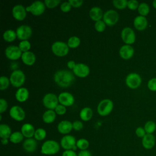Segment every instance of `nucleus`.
<instances>
[{"mask_svg":"<svg viewBox=\"0 0 156 156\" xmlns=\"http://www.w3.org/2000/svg\"><path fill=\"white\" fill-rule=\"evenodd\" d=\"M76 138L71 135H66L63 136L60 140V145L65 150L76 151L77 148L76 146Z\"/></svg>","mask_w":156,"mask_h":156,"instance_id":"nucleus-7","label":"nucleus"},{"mask_svg":"<svg viewBox=\"0 0 156 156\" xmlns=\"http://www.w3.org/2000/svg\"><path fill=\"white\" fill-rule=\"evenodd\" d=\"M142 82L140 76L136 73L129 74L126 78V83L127 86L131 89H136L140 87Z\"/></svg>","mask_w":156,"mask_h":156,"instance_id":"nucleus-9","label":"nucleus"},{"mask_svg":"<svg viewBox=\"0 0 156 156\" xmlns=\"http://www.w3.org/2000/svg\"><path fill=\"white\" fill-rule=\"evenodd\" d=\"M113 108V103L109 99H105L100 101L98 105L97 111L99 115L105 116L109 115Z\"/></svg>","mask_w":156,"mask_h":156,"instance_id":"nucleus-4","label":"nucleus"},{"mask_svg":"<svg viewBox=\"0 0 156 156\" xmlns=\"http://www.w3.org/2000/svg\"><path fill=\"white\" fill-rule=\"evenodd\" d=\"M93 110L90 107H84L80 112V118L83 121H88L93 117Z\"/></svg>","mask_w":156,"mask_h":156,"instance_id":"nucleus-28","label":"nucleus"},{"mask_svg":"<svg viewBox=\"0 0 156 156\" xmlns=\"http://www.w3.org/2000/svg\"><path fill=\"white\" fill-rule=\"evenodd\" d=\"M71 7L72 6L68 1L64 2L60 5V9L63 12H68L70 11L71 9Z\"/></svg>","mask_w":156,"mask_h":156,"instance_id":"nucleus-45","label":"nucleus"},{"mask_svg":"<svg viewBox=\"0 0 156 156\" xmlns=\"http://www.w3.org/2000/svg\"><path fill=\"white\" fill-rule=\"evenodd\" d=\"M121 36L122 41L126 44L130 45L135 41V32L129 27H126L122 30Z\"/></svg>","mask_w":156,"mask_h":156,"instance_id":"nucleus-12","label":"nucleus"},{"mask_svg":"<svg viewBox=\"0 0 156 156\" xmlns=\"http://www.w3.org/2000/svg\"><path fill=\"white\" fill-rule=\"evenodd\" d=\"M43 104L48 110H55L58 105V97L54 93H49L46 94L43 98Z\"/></svg>","mask_w":156,"mask_h":156,"instance_id":"nucleus-6","label":"nucleus"},{"mask_svg":"<svg viewBox=\"0 0 156 156\" xmlns=\"http://www.w3.org/2000/svg\"><path fill=\"white\" fill-rule=\"evenodd\" d=\"M139 5L138 2L136 0H130L127 1V7L132 10L138 9Z\"/></svg>","mask_w":156,"mask_h":156,"instance_id":"nucleus-42","label":"nucleus"},{"mask_svg":"<svg viewBox=\"0 0 156 156\" xmlns=\"http://www.w3.org/2000/svg\"><path fill=\"white\" fill-rule=\"evenodd\" d=\"M147 87L150 90L156 91V78H152L148 81Z\"/></svg>","mask_w":156,"mask_h":156,"instance_id":"nucleus-44","label":"nucleus"},{"mask_svg":"<svg viewBox=\"0 0 156 156\" xmlns=\"http://www.w3.org/2000/svg\"><path fill=\"white\" fill-rule=\"evenodd\" d=\"M62 156H77V154L73 150H65Z\"/></svg>","mask_w":156,"mask_h":156,"instance_id":"nucleus-50","label":"nucleus"},{"mask_svg":"<svg viewBox=\"0 0 156 156\" xmlns=\"http://www.w3.org/2000/svg\"><path fill=\"white\" fill-rule=\"evenodd\" d=\"M77 156H92V155H91V152L87 149V150L80 151L78 153Z\"/></svg>","mask_w":156,"mask_h":156,"instance_id":"nucleus-51","label":"nucleus"},{"mask_svg":"<svg viewBox=\"0 0 156 156\" xmlns=\"http://www.w3.org/2000/svg\"><path fill=\"white\" fill-rule=\"evenodd\" d=\"M2 37H3V39L7 42L13 41L17 37L16 32H15V30L12 29L6 30L3 33Z\"/></svg>","mask_w":156,"mask_h":156,"instance_id":"nucleus-30","label":"nucleus"},{"mask_svg":"<svg viewBox=\"0 0 156 156\" xmlns=\"http://www.w3.org/2000/svg\"><path fill=\"white\" fill-rule=\"evenodd\" d=\"M89 141L85 138H80L76 142V146L80 151L87 150L89 147Z\"/></svg>","mask_w":156,"mask_h":156,"instance_id":"nucleus-36","label":"nucleus"},{"mask_svg":"<svg viewBox=\"0 0 156 156\" xmlns=\"http://www.w3.org/2000/svg\"><path fill=\"white\" fill-rule=\"evenodd\" d=\"M51 50L55 55L58 57H63L68 54L69 46H68L67 43L63 41H57L52 44Z\"/></svg>","mask_w":156,"mask_h":156,"instance_id":"nucleus-5","label":"nucleus"},{"mask_svg":"<svg viewBox=\"0 0 156 156\" xmlns=\"http://www.w3.org/2000/svg\"><path fill=\"white\" fill-rule=\"evenodd\" d=\"M35 128L34 126L29 123L24 124L21 128V132L23 136L27 138H32L35 134Z\"/></svg>","mask_w":156,"mask_h":156,"instance_id":"nucleus-23","label":"nucleus"},{"mask_svg":"<svg viewBox=\"0 0 156 156\" xmlns=\"http://www.w3.org/2000/svg\"><path fill=\"white\" fill-rule=\"evenodd\" d=\"M80 44V40L78 37L73 36L71 37L67 42V44L70 48H76Z\"/></svg>","mask_w":156,"mask_h":156,"instance_id":"nucleus-32","label":"nucleus"},{"mask_svg":"<svg viewBox=\"0 0 156 156\" xmlns=\"http://www.w3.org/2000/svg\"><path fill=\"white\" fill-rule=\"evenodd\" d=\"M105 27H106V24L104 23L103 20L96 21L94 24V28L99 32H102L104 31V30L105 29Z\"/></svg>","mask_w":156,"mask_h":156,"instance_id":"nucleus-40","label":"nucleus"},{"mask_svg":"<svg viewBox=\"0 0 156 156\" xmlns=\"http://www.w3.org/2000/svg\"><path fill=\"white\" fill-rule=\"evenodd\" d=\"M68 2L70 3L71 6L74 7H79L83 3L82 0H69Z\"/></svg>","mask_w":156,"mask_h":156,"instance_id":"nucleus-49","label":"nucleus"},{"mask_svg":"<svg viewBox=\"0 0 156 156\" xmlns=\"http://www.w3.org/2000/svg\"><path fill=\"white\" fill-rule=\"evenodd\" d=\"M119 53L120 57L122 58L124 60H128L133 57L134 54V49L131 45L124 44L120 48Z\"/></svg>","mask_w":156,"mask_h":156,"instance_id":"nucleus-18","label":"nucleus"},{"mask_svg":"<svg viewBox=\"0 0 156 156\" xmlns=\"http://www.w3.org/2000/svg\"><path fill=\"white\" fill-rule=\"evenodd\" d=\"M138 12L141 16H146L149 12V5L145 2H142L140 4L138 8Z\"/></svg>","mask_w":156,"mask_h":156,"instance_id":"nucleus-34","label":"nucleus"},{"mask_svg":"<svg viewBox=\"0 0 156 156\" xmlns=\"http://www.w3.org/2000/svg\"><path fill=\"white\" fill-rule=\"evenodd\" d=\"M112 3L115 7L118 9H124L127 7V1L126 0H113Z\"/></svg>","mask_w":156,"mask_h":156,"instance_id":"nucleus-39","label":"nucleus"},{"mask_svg":"<svg viewBox=\"0 0 156 156\" xmlns=\"http://www.w3.org/2000/svg\"><path fill=\"white\" fill-rule=\"evenodd\" d=\"M89 15L91 19L96 22L101 20L102 18H103L104 16L102 10L99 7H92L90 10Z\"/></svg>","mask_w":156,"mask_h":156,"instance_id":"nucleus-26","label":"nucleus"},{"mask_svg":"<svg viewBox=\"0 0 156 156\" xmlns=\"http://www.w3.org/2000/svg\"><path fill=\"white\" fill-rule=\"evenodd\" d=\"M144 129L146 133L152 134L156 130V124L153 121H148L145 123Z\"/></svg>","mask_w":156,"mask_h":156,"instance_id":"nucleus-33","label":"nucleus"},{"mask_svg":"<svg viewBox=\"0 0 156 156\" xmlns=\"http://www.w3.org/2000/svg\"><path fill=\"white\" fill-rule=\"evenodd\" d=\"M23 138L24 136L22 133L19 131H16L11 134L9 140L11 143L13 144H18L21 143L23 140Z\"/></svg>","mask_w":156,"mask_h":156,"instance_id":"nucleus-31","label":"nucleus"},{"mask_svg":"<svg viewBox=\"0 0 156 156\" xmlns=\"http://www.w3.org/2000/svg\"><path fill=\"white\" fill-rule=\"evenodd\" d=\"M56 118V113L53 110H48L42 116V119L44 122L46 124H51L53 122Z\"/></svg>","mask_w":156,"mask_h":156,"instance_id":"nucleus-27","label":"nucleus"},{"mask_svg":"<svg viewBox=\"0 0 156 156\" xmlns=\"http://www.w3.org/2000/svg\"><path fill=\"white\" fill-rule=\"evenodd\" d=\"M45 4L41 1H34L30 5L26 7L27 12H30L34 16H40L42 15L45 10Z\"/></svg>","mask_w":156,"mask_h":156,"instance_id":"nucleus-8","label":"nucleus"},{"mask_svg":"<svg viewBox=\"0 0 156 156\" xmlns=\"http://www.w3.org/2000/svg\"><path fill=\"white\" fill-rule=\"evenodd\" d=\"M22 62L27 66L33 65L36 61L35 55L31 51L23 52L21 55Z\"/></svg>","mask_w":156,"mask_h":156,"instance_id":"nucleus-24","label":"nucleus"},{"mask_svg":"<svg viewBox=\"0 0 156 156\" xmlns=\"http://www.w3.org/2000/svg\"><path fill=\"white\" fill-rule=\"evenodd\" d=\"M23 147L24 150L27 152H34L37 149V140L32 138L26 139L23 143Z\"/></svg>","mask_w":156,"mask_h":156,"instance_id":"nucleus-20","label":"nucleus"},{"mask_svg":"<svg viewBox=\"0 0 156 156\" xmlns=\"http://www.w3.org/2000/svg\"><path fill=\"white\" fill-rule=\"evenodd\" d=\"M10 83L16 88H20L24 83L26 76L24 73L20 69L14 70L10 76Z\"/></svg>","mask_w":156,"mask_h":156,"instance_id":"nucleus-3","label":"nucleus"},{"mask_svg":"<svg viewBox=\"0 0 156 156\" xmlns=\"http://www.w3.org/2000/svg\"><path fill=\"white\" fill-rule=\"evenodd\" d=\"M44 3L47 7L49 9H52L57 7L60 3V0H45L44 1Z\"/></svg>","mask_w":156,"mask_h":156,"instance_id":"nucleus-41","label":"nucleus"},{"mask_svg":"<svg viewBox=\"0 0 156 156\" xmlns=\"http://www.w3.org/2000/svg\"><path fill=\"white\" fill-rule=\"evenodd\" d=\"M83 127L82 122L80 121H75L73 122V129L76 131H79L82 129Z\"/></svg>","mask_w":156,"mask_h":156,"instance_id":"nucleus-48","label":"nucleus"},{"mask_svg":"<svg viewBox=\"0 0 156 156\" xmlns=\"http://www.w3.org/2000/svg\"><path fill=\"white\" fill-rule=\"evenodd\" d=\"M12 15L18 21H23L26 16V9L21 4H17L12 9Z\"/></svg>","mask_w":156,"mask_h":156,"instance_id":"nucleus-17","label":"nucleus"},{"mask_svg":"<svg viewBox=\"0 0 156 156\" xmlns=\"http://www.w3.org/2000/svg\"><path fill=\"white\" fill-rule=\"evenodd\" d=\"M73 129V123L67 120L60 121L57 126V130L58 132L62 134L66 135L69 133Z\"/></svg>","mask_w":156,"mask_h":156,"instance_id":"nucleus-21","label":"nucleus"},{"mask_svg":"<svg viewBox=\"0 0 156 156\" xmlns=\"http://www.w3.org/2000/svg\"><path fill=\"white\" fill-rule=\"evenodd\" d=\"M8 107V104L5 99L3 98L0 99V113L2 114L4 112Z\"/></svg>","mask_w":156,"mask_h":156,"instance_id":"nucleus-46","label":"nucleus"},{"mask_svg":"<svg viewBox=\"0 0 156 156\" xmlns=\"http://www.w3.org/2000/svg\"><path fill=\"white\" fill-rule=\"evenodd\" d=\"M9 115L12 119L17 121H21L26 117L24 110L18 105L12 106L10 109Z\"/></svg>","mask_w":156,"mask_h":156,"instance_id":"nucleus-14","label":"nucleus"},{"mask_svg":"<svg viewBox=\"0 0 156 156\" xmlns=\"http://www.w3.org/2000/svg\"><path fill=\"white\" fill-rule=\"evenodd\" d=\"M46 136V132L43 128H38L35 130L34 138L37 141L43 140Z\"/></svg>","mask_w":156,"mask_h":156,"instance_id":"nucleus-35","label":"nucleus"},{"mask_svg":"<svg viewBox=\"0 0 156 156\" xmlns=\"http://www.w3.org/2000/svg\"><path fill=\"white\" fill-rule=\"evenodd\" d=\"M141 144L145 149H152L155 144V138L154 135L153 134L146 133L142 138Z\"/></svg>","mask_w":156,"mask_h":156,"instance_id":"nucleus-19","label":"nucleus"},{"mask_svg":"<svg viewBox=\"0 0 156 156\" xmlns=\"http://www.w3.org/2000/svg\"><path fill=\"white\" fill-rule=\"evenodd\" d=\"M74 74L79 77H85L90 73V68L88 65L82 63H76V66L73 69Z\"/></svg>","mask_w":156,"mask_h":156,"instance_id":"nucleus-15","label":"nucleus"},{"mask_svg":"<svg viewBox=\"0 0 156 156\" xmlns=\"http://www.w3.org/2000/svg\"><path fill=\"white\" fill-rule=\"evenodd\" d=\"M152 5L153 7L156 9V0H154L153 2H152Z\"/></svg>","mask_w":156,"mask_h":156,"instance_id":"nucleus-54","label":"nucleus"},{"mask_svg":"<svg viewBox=\"0 0 156 156\" xmlns=\"http://www.w3.org/2000/svg\"><path fill=\"white\" fill-rule=\"evenodd\" d=\"M60 151V145L55 140H49L44 141L41 147V153L46 155H55Z\"/></svg>","mask_w":156,"mask_h":156,"instance_id":"nucleus-2","label":"nucleus"},{"mask_svg":"<svg viewBox=\"0 0 156 156\" xmlns=\"http://www.w3.org/2000/svg\"><path fill=\"white\" fill-rule=\"evenodd\" d=\"M18 46L23 52H25L29 51V49L31 48V44L28 40H23L20 42Z\"/></svg>","mask_w":156,"mask_h":156,"instance_id":"nucleus-38","label":"nucleus"},{"mask_svg":"<svg viewBox=\"0 0 156 156\" xmlns=\"http://www.w3.org/2000/svg\"><path fill=\"white\" fill-rule=\"evenodd\" d=\"M133 25L138 30H144L147 26V20L145 16H137L134 19Z\"/></svg>","mask_w":156,"mask_h":156,"instance_id":"nucleus-22","label":"nucleus"},{"mask_svg":"<svg viewBox=\"0 0 156 156\" xmlns=\"http://www.w3.org/2000/svg\"><path fill=\"white\" fill-rule=\"evenodd\" d=\"M76 63L73 60H70L67 62V66L69 69H73L74 68V67L76 66Z\"/></svg>","mask_w":156,"mask_h":156,"instance_id":"nucleus-52","label":"nucleus"},{"mask_svg":"<svg viewBox=\"0 0 156 156\" xmlns=\"http://www.w3.org/2000/svg\"><path fill=\"white\" fill-rule=\"evenodd\" d=\"M10 83V81L9 78L4 76H1L0 77V90H6L9 87Z\"/></svg>","mask_w":156,"mask_h":156,"instance_id":"nucleus-37","label":"nucleus"},{"mask_svg":"<svg viewBox=\"0 0 156 156\" xmlns=\"http://www.w3.org/2000/svg\"><path fill=\"white\" fill-rule=\"evenodd\" d=\"M119 20V15L115 10H108L104 13L103 21L106 25L112 26L115 25Z\"/></svg>","mask_w":156,"mask_h":156,"instance_id":"nucleus-11","label":"nucleus"},{"mask_svg":"<svg viewBox=\"0 0 156 156\" xmlns=\"http://www.w3.org/2000/svg\"><path fill=\"white\" fill-rule=\"evenodd\" d=\"M15 98L20 102H24L27 100L29 92V90L25 87L19 88L15 93Z\"/></svg>","mask_w":156,"mask_h":156,"instance_id":"nucleus-25","label":"nucleus"},{"mask_svg":"<svg viewBox=\"0 0 156 156\" xmlns=\"http://www.w3.org/2000/svg\"><path fill=\"white\" fill-rule=\"evenodd\" d=\"M22 51L18 46L10 45L6 48L5 50V55L7 58L12 60H16L21 57Z\"/></svg>","mask_w":156,"mask_h":156,"instance_id":"nucleus-13","label":"nucleus"},{"mask_svg":"<svg viewBox=\"0 0 156 156\" xmlns=\"http://www.w3.org/2000/svg\"><path fill=\"white\" fill-rule=\"evenodd\" d=\"M12 133L11 128L9 125L5 124H0V137L1 139H9Z\"/></svg>","mask_w":156,"mask_h":156,"instance_id":"nucleus-29","label":"nucleus"},{"mask_svg":"<svg viewBox=\"0 0 156 156\" xmlns=\"http://www.w3.org/2000/svg\"><path fill=\"white\" fill-rule=\"evenodd\" d=\"M16 33L19 40L21 41L27 40L32 34V30L29 26L23 24L17 27Z\"/></svg>","mask_w":156,"mask_h":156,"instance_id":"nucleus-10","label":"nucleus"},{"mask_svg":"<svg viewBox=\"0 0 156 156\" xmlns=\"http://www.w3.org/2000/svg\"><path fill=\"white\" fill-rule=\"evenodd\" d=\"M54 111L55 112V113L57 114H58L59 115H62L66 113V108L65 106H64L62 104H58L55 108Z\"/></svg>","mask_w":156,"mask_h":156,"instance_id":"nucleus-43","label":"nucleus"},{"mask_svg":"<svg viewBox=\"0 0 156 156\" xmlns=\"http://www.w3.org/2000/svg\"><path fill=\"white\" fill-rule=\"evenodd\" d=\"M1 143L3 145H6L8 144L9 143V140L8 139H6V138H3V139H1Z\"/></svg>","mask_w":156,"mask_h":156,"instance_id":"nucleus-53","label":"nucleus"},{"mask_svg":"<svg viewBox=\"0 0 156 156\" xmlns=\"http://www.w3.org/2000/svg\"><path fill=\"white\" fill-rule=\"evenodd\" d=\"M54 80L60 87L67 88L74 83L75 76L73 72L67 69H61L55 73Z\"/></svg>","mask_w":156,"mask_h":156,"instance_id":"nucleus-1","label":"nucleus"},{"mask_svg":"<svg viewBox=\"0 0 156 156\" xmlns=\"http://www.w3.org/2000/svg\"><path fill=\"white\" fill-rule=\"evenodd\" d=\"M58 102L65 107H69L73 105L74 103V98L73 95L68 92H62L58 96Z\"/></svg>","mask_w":156,"mask_h":156,"instance_id":"nucleus-16","label":"nucleus"},{"mask_svg":"<svg viewBox=\"0 0 156 156\" xmlns=\"http://www.w3.org/2000/svg\"><path fill=\"white\" fill-rule=\"evenodd\" d=\"M135 134L138 137L143 138L146 134V132L144 127H138L135 130Z\"/></svg>","mask_w":156,"mask_h":156,"instance_id":"nucleus-47","label":"nucleus"}]
</instances>
